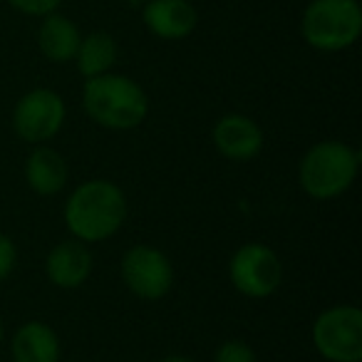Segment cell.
<instances>
[{"label":"cell","instance_id":"cell-4","mask_svg":"<svg viewBox=\"0 0 362 362\" xmlns=\"http://www.w3.org/2000/svg\"><path fill=\"white\" fill-rule=\"evenodd\" d=\"M300 35L317 52H342L362 35L360 0H310L303 8Z\"/></svg>","mask_w":362,"mask_h":362},{"label":"cell","instance_id":"cell-9","mask_svg":"<svg viewBox=\"0 0 362 362\" xmlns=\"http://www.w3.org/2000/svg\"><path fill=\"white\" fill-rule=\"evenodd\" d=\"M141 23L159 40H187L199 25V11L192 0H146Z\"/></svg>","mask_w":362,"mask_h":362},{"label":"cell","instance_id":"cell-8","mask_svg":"<svg viewBox=\"0 0 362 362\" xmlns=\"http://www.w3.org/2000/svg\"><path fill=\"white\" fill-rule=\"evenodd\" d=\"M119 276L127 291L146 303L161 300L174 286V266L169 256L149 243H136L122 256Z\"/></svg>","mask_w":362,"mask_h":362},{"label":"cell","instance_id":"cell-17","mask_svg":"<svg viewBox=\"0 0 362 362\" xmlns=\"http://www.w3.org/2000/svg\"><path fill=\"white\" fill-rule=\"evenodd\" d=\"M6 3L16 13L28 18H45L50 13L60 11L62 6V0H6Z\"/></svg>","mask_w":362,"mask_h":362},{"label":"cell","instance_id":"cell-13","mask_svg":"<svg viewBox=\"0 0 362 362\" xmlns=\"http://www.w3.org/2000/svg\"><path fill=\"white\" fill-rule=\"evenodd\" d=\"M13 362H60L62 345L57 332L42 320H28L11 337Z\"/></svg>","mask_w":362,"mask_h":362},{"label":"cell","instance_id":"cell-5","mask_svg":"<svg viewBox=\"0 0 362 362\" xmlns=\"http://www.w3.org/2000/svg\"><path fill=\"white\" fill-rule=\"evenodd\" d=\"M313 347L327 362L362 360V310L357 305H330L313 320Z\"/></svg>","mask_w":362,"mask_h":362},{"label":"cell","instance_id":"cell-7","mask_svg":"<svg viewBox=\"0 0 362 362\" xmlns=\"http://www.w3.org/2000/svg\"><path fill=\"white\" fill-rule=\"evenodd\" d=\"M228 281L241 296L263 300L271 298L283 283V263L266 243H243L228 261Z\"/></svg>","mask_w":362,"mask_h":362},{"label":"cell","instance_id":"cell-11","mask_svg":"<svg viewBox=\"0 0 362 362\" xmlns=\"http://www.w3.org/2000/svg\"><path fill=\"white\" fill-rule=\"evenodd\" d=\"M95 268V258L87 243L77 241V238H67L60 241L57 246L50 248L45 258V276L60 291H77L85 286L87 278L92 276Z\"/></svg>","mask_w":362,"mask_h":362},{"label":"cell","instance_id":"cell-2","mask_svg":"<svg viewBox=\"0 0 362 362\" xmlns=\"http://www.w3.org/2000/svg\"><path fill=\"white\" fill-rule=\"evenodd\" d=\"M82 110L97 127L129 132L149 117V95L136 80L119 72L90 77L82 87Z\"/></svg>","mask_w":362,"mask_h":362},{"label":"cell","instance_id":"cell-20","mask_svg":"<svg viewBox=\"0 0 362 362\" xmlns=\"http://www.w3.org/2000/svg\"><path fill=\"white\" fill-rule=\"evenodd\" d=\"M3 340H6V325L0 320V347H3Z\"/></svg>","mask_w":362,"mask_h":362},{"label":"cell","instance_id":"cell-3","mask_svg":"<svg viewBox=\"0 0 362 362\" xmlns=\"http://www.w3.org/2000/svg\"><path fill=\"white\" fill-rule=\"evenodd\" d=\"M360 151L340 139H322L303 154L298 164V184L315 202H330L355 184Z\"/></svg>","mask_w":362,"mask_h":362},{"label":"cell","instance_id":"cell-19","mask_svg":"<svg viewBox=\"0 0 362 362\" xmlns=\"http://www.w3.org/2000/svg\"><path fill=\"white\" fill-rule=\"evenodd\" d=\"M159 362H194V360H192V357H187V355H176V352H174V355L161 357Z\"/></svg>","mask_w":362,"mask_h":362},{"label":"cell","instance_id":"cell-18","mask_svg":"<svg viewBox=\"0 0 362 362\" xmlns=\"http://www.w3.org/2000/svg\"><path fill=\"white\" fill-rule=\"evenodd\" d=\"M18 266V246L8 233L0 231V283H6Z\"/></svg>","mask_w":362,"mask_h":362},{"label":"cell","instance_id":"cell-16","mask_svg":"<svg viewBox=\"0 0 362 362\" xmlns=\"http://www.w3.org/2000/svg\"><path fill=\"white\" fill-rule=\"evenodd\" d=\"M214 362H258L256 350L246 340H223L214 352Z\"/></svg>","mask_w":362,"mask_h":362},{"label":"cell","instance_id":"cell-1","mask_svg":"<svg viewBox=\"0 0 362 362\" xmlns=\"http://www.w3.org/2000/svg\"><path fill=\"white\" fill-rule=\"evenodd\" d=\"M127 197L110 179H90L70 192L62 209L67 231L82 243H102L112 238L127 221Z\"/></svg>","mask_w":362,"mask_h":362},{"label":"cell","instance_id":"cell-10","mask_svg":"<svg viewBox=\"0 0 362 362\" xmlns=\"http://www.w3.org/2000/svg\"><path fill=\"white\" fill-rule=\"evenodd\" d=\"M211 141L216 151L228 161H251L263 151V129L246 115H223L214 124Z\"/></svg>","mask_w":362,"mask_h":362},{"label":"cell","instance_id":"cell-6","mask_svg":"<svg viewBox=\"0 0 362 362\" xmlns=\"http://www.w3.org/2000/svg\"><path fill=\"white\" fill-rule=\"evenodd\" d=\"M67 107L60 92L50 87H33L13 107V132L25 144H47L62 132Z\"/></svg>","mask_w":362,"mask_h":362},{"label":"cell","instance_id":"cell-14","mask_svg":"<svg viewBox=\"0 0 362 362\" xmlns=\"http://www.w3.org/2000/svg\"><path fill=\"white\" fill-rule=\"evenodd\" d=\"M82 33L72 18L62 16L60 11L50 13V16L40 18V28H37V47H40L42 57L55 65H65L72 62L80 47Z\"/></svg>","mask_w":362,"mask_h":362},{"label":"cell","instance_id":"cell-12","mask_svg":"<svg viewBox=\"0 0 362 362\" xmlns=\"http://www.w3.org/2000/svg\"><path fill=\"white\" fill-rule=\"evenodd\" d=\"M23 171H25V181L30 192H35L37 197H57L70 179L65 156L47 144L33 146Z\"/></svg>","mask_w":362,"mask_h":362},{"label":"cell","instance_id":"cell-21","mask_svg":"<svg viewBox=\"0 0 362 362\" xmlns=\"http://www.w3.org/2000/svg\"><path fill=\"white\" fill-rule=\"evenodd\" d=\"M127 3H132V6H144L146 0H127Z\"/></svg>","mask_w":362,"mask_h":362},{"label":"cell","instance_id":"cell-15","mask_svg":"<svg viewBox=\"0 0 362 362\" xmlns=\"http://www.w3.org/2000/svg\"><path fill=\"white\" fill-rule=\"evenodd\" d=\"M117 57H119V45L117 40L105 30H95L82 35L80 47H77L75 65L85 80L90 77H100L105 72H112V67L117 65Z\"/></svg>","mask_w":362,"mask_h":362}]
</instances>
